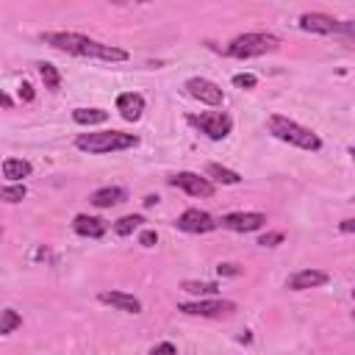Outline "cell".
I'll list each match as a JSON object with an SVG mask.
<instances>
[{
	"label": "cell",
	"instance_id": "obj_15",
	"mask_svg": "<svg viewBox=\"0 0 355 355\" xmlns=\"http://www.w3.org/2000/svg\"><path fill=\"white\" fill-rule=\"evenodd\" d=\"M125 200H128V191L122 186H103V189L92 191V197H89V202L94 208H111V205H119Z\"/></svg>",
	"mask_w": 355,
	"mask_h": 355
},
{
	"label": "cell",
	"instance_id": "obj_7",
	"mask_svg": "<svg viewBox=\"0 0 355 355\" xmlns=\"http://www.w3.org/2000/svg\"><path fill=\"white\" fill-rule=\"evenodd\" d=\"M300 28L308 31V33H355V25L352 22H341V19H333L330 14H319V11H311V14H302L300 17Z\"/></svg>",
	"mask_w": 355,
	"mask_h": 355
},
{
	"label": "cell",
	"instance_id": "obj_20",
	"mask_svg": "<svg viewBox=\"0 0 355 355\" xmlns=\"http://www.w3.org/2000/svg\"><path fill=\"white\" fill-rule=\"evenodd\" d=\"M39 75H42V80H44V89H50V92H58V89H61V72H58L53 64L42 61V64H39Z\"/></svg>",
	"mask_w": 355,
	"mask_h": 355
},
{
	"label": "cell",
	"instance_id": "obj_16",
	"mask_svg": "<svg viewBox=\"0 0 355 355\" xmlns=\"http://www.w3.org/2000/svg\"><path fill=\"white\" fill-rule=\"evenodd\" d=\"M72 227H75V233H80V236H89V239H100V236H105V222H103L100 216L78 214V216L72 219Z\"/></svg>",
	"mask_w": 355,
	"mask_h": 355
},
{
	"label": "cell",
	"instance_id": "obj_26",
	"mask_svg": "<svg viewBox=\"0 0 355 355\" xmlns=\"http://www.w3.org/2000/svg\"><path fill=\"white\" fill-rule=\"evenodd\" d=\"M280 241H283V233H263V236L258 239L261 247H277Z\"/></svg>",
	"mask_w": 355,
	"mask_h": 355
},
{
	"label": "cell",
	"instance_id": "obj_18",
	"mask_svg": "<svg viewBox=\"0 0 355 355\" xmlns=\"http://www.w3.org/2000/svg\"><path fill=\"white\" fill-rule=\"evenodd\" d=\"M31 169H33V166H31L28 161H22V158H6V161H3V175H6L8 180H14V183L22 180V178H28Z\"/></svg>",
	"mask_w": 355,
	"mask_h": 355
},
{
	"label": "cell",
	"instance_id": "obj_11",
	"mask_svg": "<svg viewBox=\"0 0 355 355\" xmlns=\"http://www.w3.org/2000/svg\"><path fill=\"white\" fill-rule=\"evenodd\" d=\"M169 183L178 186V189H183L191 197H211L214 194V183L208 178H200L197 172H178V175L169 178Z\"/></svg>",
	"mask_w": 355,
	"mask_h": 355
},
{
	"label": "cell",
	"instance_id": "obj_8",
	"mask_svg": "<svg viewBox=\"0 0 355 355\" xmlns=\"http://www.w3.org/2000/svg\"><path fill=\"white\" fill-rule=\"evenodd\" d=\"M186 92H189L194 100L205 103V105H222V100H225V92H222L214 80H208V78H197V75L186 80Z\"/></svg>",
	"mask_w": 355,
	"mask_h": 355
},
{
	"label": "cell",
	"instance_id": "obj_10",
	"mask_svg": "<svg viewBox=\"0 0 355 355\" xmlns=\"http://www.w3.org/2000/svg\"><path fill=\"white\" fill-rule=\"evenodd\" d=\"M263 225H266V216L258 211H236V214L222 216V227L233 233H252V230H261Z\"/></svg>",
	"mask_w": 355,
	"mask_h": 355
},
{
	"label": "cell",
	"instance_id": "obj_31",
	"mask_svg": "<svg viewBox=\"0 0 355 355\" xmlns=\"http://www.w3.org/2000/svg\"><path fill=\"white\" fill-rule=\"evenodd\" d=\"M11 105H14V100H11V97H8L6 92H0V108H6V111H8Z\"/></svg>",
	"mask_w": 355,
	"mask_h": 355
},
{
	"label": "cell",
	"instance_id": "obj_27",
	"mask_svg": "<svg viewBox=\"0 0 355 355\" xmlns=\"http://www.w3.org/2000/svg\"><path fill=\"white\" fill-rule=\"evenodd\" d=\"M33 97H36L33 86H31L28 80H22V83H19V100H22V103H33Z\"/></svg>",
	"mask_w": 355,
	"mask_h": 355
},
{
	"label": "cell",
	"instance_id": "obj_14",
	"mask_svg": "<svg viewBox=\"0 0 355 355\" xmlns=\"http://www.w3.org/2000/svg\"><path fill=\"white\" fill-rule=\"evenodd\" d=\"M100 302L114 305L116 311H125V313H141V302L128 291H100Z\"/></svg>",
	"mask_w": 355,
	"mask_h": 355
},
{
	"label": "cell",
	"instance_id": "obj_33",
	"mask_svg": "<svg viewBox=\"0 0 355 355\" xmlns=\"http://www.w3.org/2000/svg\"><path fill=\"white\" fill-rule=\"evenodd\" d=\"M155 202H158V197H155V194H147V197H144V205H147V208H153Z\"/></svg>",
	"mask_w": 355,
	"mask_h": 355
},
{
	"label": "cell",
	"instance_id": "obj_9",
	"mask_svg": "<svg viewBox=\"0 0 355 355\" xmlns=\"http://www.w3.org/2000/svg\"><path fill=\"white\" fill-rule=\"evenodd\" d=\"M183 233H211L219 222L208 214V211H200V208H189V211H183L180 216H178V222H175Z\"/></svg>",
	"mask_w": 355,
	"mask_h": 355
},
{
	"label": "cell",
	"instance_id": "obj_34",
	"mask_svg": "<svg viewBox=\"0 0 355 355\" xmlns=\"http://www.w3.org/2000/svg\"><path fill=\"white\" fill-rule=\"evenodd\" d=\"M0 239H3V227H0Z\"/></svg>",
	"mask_w": 355,
	"mask_h": 355
},
{
	"label": "cell",
	"instance_id": "obj_29",
	"mask_svg": "<svg viewBox=\"0 0 355 355\" xmlns=\"http://www.w3.org/2000/svg\"><path fill=\"white\" fill-rule=\"evenodd\" d=\"M150 355H178V349H175V344H169V341H164V344H158V347H153V352Z\"/></svg>",
	"mask_w": 355,
	"mask_h": 355
},
{
	"label": "cell",
	"instance_id": "obj_32",
	"mask_svg": "<svg viewBox=\"0 0 355 355\" xmlns=\"http://www.w3.org/2000/svg\"><path fill=\"white\" fill-rule=\"evenodd\" d=\"M341 230L344 233H352L355 230V219H341Z\"/></svg>",
	"mask_w": 355,
	"mask_h": 355
},
{
	"label": "cell",
	"instance_id": "obj_19",
	"mask_svg": "<svg viewBox=\"0 0 355 355\" xmlns=\"http://www.w3.org/2000/svg\"><path fill=\"white\" fill-rule=\"evenodd\" d=\"M72 119L78 125H103L108 119V111H103V108H75Z\"/></svg>",
	"mask_w": 355,
	"mask_h": 355
},
{
	"label": "cell",
	"instance_id": "obj_21",
	"mask_svg": "<svg viewBox=\"0 0 355 355\" xmlns=\"http://www.w3.org/2000/svg\"><path fill=\"white\" fill-rule=\"evenodd\" d=\"M141 222H144V219H141L139 214H128V216H122V219L114 222V233H116V236H130L133 230L141 227Z\"/></svg>",
	"mask_w": 355,
	"mask_h": 355
},
{
	"label": "cell",
	"instance_id": "obj_2",
	"mask_svg": "<svg viewBox=\"0 0 355 355\" xmlns=\"http://www.w3.org/2000/svg\"><path fill=\"white\" fill-rule=\"evenodd\" d=\"M266 125H269V133H272L275 139L286 141V144H294V147L308 150V153L322 150L319 133H313L311 128H305V125H300V122H294V119H288V116H283V114H272V116L266 119Z\"/></svg>",
	"mask_w": 355,
	"mask_h": 355
},
{
	"label": "cell",
	"instance_id": "obj_17",
	"mask_svg": "<svg viewBox=\"0 0 355 355\" xmlns=\"http://www.w3.org/2000/svg\"><path fill=\"white\" fill-rule=\"evenodd\" d=\"M205 175H208L211 180L222 183V186H236V183L241 180L239 172H233V169H227V166H222V164H208V166H205Z\"/></svg>",
	"mask_w": 355,
	"mask_h": 355
},
{
	"label": "cell",
	"instance_id": "obj_4",
	"mask_svg": "<svg viewBox=\"0 0 355 355\" xmlns=\"http://www.w3.org/2000/svg\"><path fill=\"white\" fill-rule=\"evenodd\" d=\"M280 47V39L275 33H263V31H252V33H241L227 44V55L233 58H255V55H266L275 53Z\"/></svg>",
	"mask_w": 355,
	"mask_h": 355
},
{
	"label": "cell",
	"instance_id": "obj_28",
	"mask_svg": "<svg viewBox=\"0 0 355 355\" xmlns=\"http://www.w3.org/2000/svg\"><path fill=\"white\" fill-rule=\"evenodd\" d=\"M155 241H158V233L155 230H141V236H139V244L141 247H155Z\"/></svg>",
	"mask_w": 355,
	"mask_h": 355
},
{
	"label": "cell",
	"instance_id": "obj_12",
	"mask_svg": "<svg viewBox=\"0 0 355 355\" xmlns=\"http://www.w3.org/2000/svg\"><path fill=\"white\" fill-rule=\"evenodd\" d=\"M327 280H330V275L322 272V269H300V272H294V275L286 280V288H288V291H305V288H319V286H324Z\"/></svg>",
	"mask_w": 355,
	"mask_h": 355
},
{
	"label": "cell",
	"instance_id": "obj_6",
	"mask_svg": "<svg viewBox=\"0 0 355 355\" xmlns=\"http://www.w3.org/2000/svg\"><path fill=\"white\" fill-rule=\"evenodd\" d=\"M180 313L186 316H202V319H222L236 313V302L230 300H197V302H180L178 305Z\"/></svg>",
	"mask_w": 355,
	"mask_h": 355
},
{
	"label": "cell",
	"instance_id": "obj_1",
	"mask_svg": "<svg viewBox=\"0 0 355 355\" xmlns=\"http://www.w3.org/2000/svg\"><path fill=\"white\" fill-rule=\"evenodd\" d=\"M42 42L69 53V55H80V58H94V61H128V50L114 47V44H103L97 39H89L83 33H67V31H55V33H42Z\"/></svg>",
	"mask_w": 355,
	"mask_h": 355
},
{
	"label": "cell",
	"instance_id": "obj_22",
	"mask_svg": "<svg viewBox=\"0 0 355 355\" xmlns=\"http://www.w3.org/2000/svg\"><path fill=\"white\" fill-rule=\"evenodd\" d=\"M19 324H22V316H19L14 308H3V311H0V336L14 333Z\"/></svg>",
	"mask_w": 355,
	"mask_h": 355
},
{
	"label": "cell",
	"instance_id": "obj_23",
	"mask_svg": "<svg viewBox=\"0 0 355 355\" xmlns=\"http://www.w3.org/2000/svg\"><path fill=\"white\" fill-rule=\"evenodd\" d=\"M183 291H189V294H200V297H214V294L219 291V286H216V283H211V280H205V283L186 280V283H183Z\"/></svg>",
	"mask_w": 355,
	"mask_h": 355
},
{
	"label": "cell",
	"instance_id": "obj_24",
	"mask_svg": "<svg viewBox=\"0 0 355 355\" xmlns=\"http://www.w3.org/2000/svg\"><path fill=\"white\" fill-rule=\"evenodd\" d=\"M25 194H28V189L22 183H11V186H3L0 189V200L3 202H22Z\"/></svg>",
	"mask_w": 355,
	"mask_h": 355
},
{
	"label": "cell",
	"instance_id": "obj_30",
	"mask_svg": "<svg viewBox=\"0 0 355 355\" xmlns=\"http://www.w3.org/2000/svg\"><path fill=\"white\" fill-rule=\"evenodd\" d=\"M219 275H239V266L236 263H219Z\"/></svg>",
	"mask_w": 355,
	"mask_h": 355
},
{
	"label": "cell",
	"instance_id": "obj_5",
	"mask_svg": "<svg viewBox=\"0 0 355 355\" xmlns=\"http://www.w3.org/2000/svg\"><path fill=\"white\" fill-rule=\"evenodd\" d=\"M191 128H197L200 133H205L214 141H222L230 130H233V119L225 111H202V114H189L186 116Z\"/></svg>",
	"mask_w": 355,
	"mask_h": 355
},
{
	"label": "cell",
	"instance_id": "obj_13",
	"mask_svg": "<svg viewBox=\"0 0 355 355\" xmlns=\"http://www.w3.org/2000/svg\"><path fill=\"white\" fill-rule=\"evenodd\" d=\"M116 111L122 114V119L136 122V119H141V114H144V97L136 94V92H125V94L116 97Z\"/></svg>",
	"mask_w": 355,
	"mask_h": 355
},
{
	"label": "cell",
	"instance_id": "obj_25",
	"mask_svg": "<svg viewBox=\"0 0 355 355\" xmlns=\"http://www.w3.org/2000/svg\"><path fill=\"white\" fill-rule=\"evenodd\" d=\"M233 86H239V89H255L258 86V78L252 72H241V75H233Z\"/></svg>",
	"mask_w": 355,
	"mask_h": 355
},
{
	"label": "cell",
	"instance_id": "obj_3",
	"mask_svg": "<svg viewBox=\"0 0 355 355\" xmlns=\"http://www.w3.org/2000/svg\"><path fill=\"white\" fill-rule=\"evenodd\" d=\"M139 144V136L133 133H125V130H100V133H80L75 139V147L83 150V153H94V155H103V153H119V150H130Z\"/></svg>",
	"mask_w": 355,
	"mask_h": 355
}]
</instances>
